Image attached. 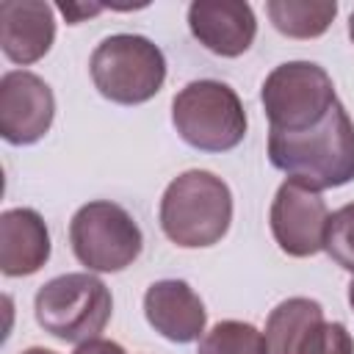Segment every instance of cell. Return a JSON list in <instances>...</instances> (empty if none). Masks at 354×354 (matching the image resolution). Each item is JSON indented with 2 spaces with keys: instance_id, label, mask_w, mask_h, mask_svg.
Returning a JSON list of instances; mask_svg holds the SVG:
<instances>
[{
  "instance_id": "12",
  "label": "cell",
  "mask_w": 354,
  "mask_h": 354,
  "mask_svg": "<svg viewBox=\"0 0 354 354\" xmlns=\"http://www.w3.org/2000/svg\"><path fill=\"white\" fill-rule=\"evenodd\" d=\"M55 41L53 6L41 0H3L0 3V47L14 64H36Z\"/></svg>"
},
{
  "instance_id": "6",
  "label": "cell",
  "mask_w": 354,
  "mask_h": 354,
  "mask_svg": "<svg viewBox=\"0 0 354 354\" xmlns=\"http://www.w3.org/2000/svg\"><path fill=\"white\" fill-rule=\"evenodd\" d=\"M271 130L304 133L321 124L335 108V83L313 61H285L268 72L260 88Z\"/></svg>"
},
{
  "instance_id": "18",
  "label": "cell",
  "mask_w": 354,
  "mask_h": 354,
  "mask_svg": "<svg viewBox=\"0 0 354 354\" xmlns=\"http://www.w3.org/2000/svg\"><path fill=\"white\" fill-rule=\"evenodd\" d=\"M299 354H354V340L340 321H321L307 335Z\"/></svg>"
},
{
  "instance_id": "21",
  "label": "cell",
  "mask_w": 354,
  "mask_h": 354,
  "mask_svg": "<svg viewBox=\"0 0 354 354\" xmlns=\"http://www.w3.org/2000/svg\"><path fill=\"white\" fill-rule=\"evenodd\" d=\"M348 304H351V310H354V279L348 282Z\"/></svg>"
},
{
  "instance_id": "10",
  "label": "cell",
  "mask_w": 354,
  "mask_h": 354,
  "mask_svg": "<svg viewBox=\"0 0 354 354\" xmlns=\"http://www.w3.org/2000/svg\"><path fill=\"white\" fill-rule=\"evenodd\" d=\"M191 36L221 58L243 55L254 36L257 19L249 3L241 0H196L188 6Z\"/></svg>"
},
{
  "instance_id": "8",
  "label": "cell",
  "mask_w": 354,
  "mask_h": 354,
  "mask_svg": "<svg viewBox=\"0 0 354 354\" xmlns=\"http://www.w3.org/2000/svg\"><path fill=\"white\" fill-rule=\"evenodd\" d=\"M329 207L321 191L299 183L285 180L271 202L268 224L277 246L290 257H313L324 249Z\"/></svg>"
},
{
  "instance_id": "15",
  "label": "cell",
  "mask_w": 354,
  "mask_h": 354,
  "mask_svg": "<svg viewBox=\"0 0 354 354\" xmlns=\"http://www.w3.org/2000/svg\"><path fill=\"white\" fill-rule=\"evenodd\" d=\"M271 25L290 39H315L326 33L337 17L335 0H268L266 3Z\"/></svg>"
},
{
  "instance_id": "17",
  "label": "cell",
  "mask_w": 354,
  "mask_h": 354,
  "mask_svg": "<svg viewBox=\"0 0 354 354\" xmlns=\"http://www.w3.org/2000/svg\"><path fill=\"white\" fill-rule=\"evenodd\" d=\"M324 252L346 271L354 274V202L335 210L326 221Z\"/></svg>"
},
{
  "instance_id": "16",
  "label": "cell",
  "mask_w": 354,
  "mask_h": 354,
  "mask_svg": "<svg viewBox=\"0 0 354 354\" xmlns=\"http://www.w3.org/2000/svg\"><path fill=\"white\" fill-rule=\"evenodd\" d=\"M196 354H266V337L246 321H218L202 335Z\"/></svg>"
},
{
  "instance_id": "1",
  "label": "cell",
  "mask_w": 354,
  "mask_h": 354,
  "mask_svg": "<svg viewBox=\"0 0 354 354\" xmlns=\"http://www.w3.org/2000/svg\"><path fill=\"white\" fill-rule=\"evenodd\" d=\"M268 160L315 191L340 188L354 180V122L343 102H335L329 116L304 133L268 130Z\"/></svg>"
},
{
  "instance_id": "20",
  "label": "cell",
  "mask_w": 354,
  "mask_h": 354,
  "mask_svg": "<svg viewBox=\"0 0 354 354\" xmlns=\"http://www.w3.org/2000/svg\"><path fill=\"white\" fill-rule=\"evenodd\" d=\"M22 354H58V351H53V348H44V346H30V348H25Z\"/></svg>"
},
{
  "instance_id": "19",
  "label": "cell",
  "mask_w": 354,
  "mask_h": 354,
  "mask_svg": "<svg viewBox=\"0 0 354 354\" xmlns=\"http://www.w3.org/2000/svg\"><path fill=\"white\" fill-rule=\"evenodd\" d=\"M75 354H127L119 343L113 340H102V337H94V340H86L75 348Z\"/></svg>"
},
{
  "instance_id": "4",
  "label": "cell",
  "mask_w": 354,
  "mask_h": 354,
  "mask_svg": "<svg viewBox=\"0 0 354 354\" xmlns=\"http://www.w3.org/2000/svg\"><path fill=\"white\" fill-rule=\"evenodd\" d=\"M94 88L116 105H141L152 100L166 80L163 50L138 33L105 36L88 61Z\"/></svg>"
},
{
  "instance_id": "5",
  "label": "cell",
  "mask_w": 354,
  "mask_h": 354,
  "mask_svg": "<svg viewBox=\"0 0 354 354\" xmlns=\"http://www.w3.org/2000/svg\"><path fill=\"white\" fill-rule=\"evenodd\" d=\"M177 136L199 152L235 149L246 136V111L235 88L221 80H191L171 100Z\"/></svg>"
},
{
  "instance_id": "11",
  "label": "cell",
  "mask_w": 354,
  "mask_h": 354,
  "mask_svg": "<svg viewBox=\"0 0 354 354\" xmlns=\"http://www.w3.org/2000/svg\"><path fill=\"white\" fill-rule=\"evenodd\" d=\"M149 326L171 343H194L205 335L207 313L199 293L185 279H158L144 293Z\"/></svg>"
},
{
  "instance_id": "13",
  "label": "cell",
  "mask_w": 354,
  "mask_h": 354,
  "mask_svg": "<svg viewBox=\"0 0 354 354\" xmlns=\"http://www.w3.org/2000/svg\"><path fill=\"white\" fill-rule=\"evenodd\" d=\"M50 260V230L33 207H11L0 216V271L30 277Z\"/></svg>"
},
{
  "instance_id": "14",
  "label": "cell",
  "mask_w": 354,
  "mask_h": 354,
  "mask_svg": "<svg viewBox=\"0 0 354 354\" xmlns=\"http://www.w3.org/2000/svg\"><path fill=\"white\" fill-rule=\"evenodd\" d=\"M324 321V307L315 299L293 296L279 301L266 321V354H299L307 335Z\"/></svg>"
},
{
  "instance_id": "22",
  "label": "cell",
  "mask_w": 354,
  "mask_h": 354,
  "mask_svg": "<svg viewBox=\"0 0 354 354\" xmlns=\"http://www.w3.org/2000/svg\"><path fill=\"white\" fill-rule=\"evenodd\" d=\"M348 39L354 41V11H351V17H348Z\"/></svg>"
},
{
  "instance_id": "2",
  "label": "cell",
  "mask_w": 354,
  "mask_h": 354,
  "mask_svg": "<svg viewBox=\"0 0 354 354\" xmlns=\"http://www.w3.org/2000/svg\"><path fill=\"white\" fill-rule=\"evenodd\" d=\"M160 230L183 249H202L218 243L232 221L230 185L205 169L177 174L160 196Z\"/></svg>"
},
{
  "instance_id": "9",
  "label": "cell",
  "mask_w": 354,
  "mask_h": 354,
  "mask_svg": "<svg viewBox=\"0 0 354 354\" xmlns=\"http://www.w3.org/2000/svg\"><path fill=\"white\" fill-rule=\"evenodd\" d=\"M55 119V97L44 77L11 69L0 77V136L14 147L44 138Z\"/></svg>"
},
{
  "instance_id": "3",
  "label": "cell",
  "mask_w": 354,
  "mask_h": 354,
  "mask_svg": "<svg viewBox=\"0 0 354 354\" xmlns=\"http://www.w3.org/2000/svg\"><path fill=\"white\" fill-rule=\"evenodd\" d=\"M33 313L47 335L80 346L100 337V332L108 326L113 296L108 285L88 271L61 274L36 290Z\"/></svg>"
},
{
  "instance_id": "7",
  "label": "cell",
  "mask_w": 354,
  "mask_h": 354,
  "mask_svg": "<svg viewBox=\"0 0 354 354\" xmlns=\"http://www.w3.org/2000/svg\"><path fill=\"white\" fill-rule=\"evenodd\" d=\"M69 243L80 266L97 274H116L136 263L144 246L141 227L116 202L94 199L75 210Z\"/></svg>"
}]
</instances>
